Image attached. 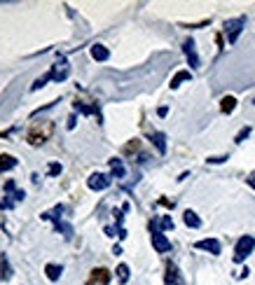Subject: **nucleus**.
<instances>
[{"instance_id":"a211bd4d","label":"nucleus","mask_w":255,"mask_h":285,"mask_svg":"<svg viewBox=\"0 0 255 285\" xmlns=\"http://www.w3.org/2000/svg\"><path fill=\"white\" fill-rule=\"evenodd\" d=\"M110 171H113L115 178H124V164H122V159H110Z\"/></svg>"},{"instance_id":"9b49d317","label":"nucleus","mask_w":255,"mask_h":285,"mask_svg":"<svg viewBox=\"0 0 255 285\" xmlns=\"http://www.w3.org/2000/svg\"><path fill=\"white\" fill-rule=\"evenodd\" d=\"M183 222L188 224L190 229H199V227H202V220H199V215H197L195 211H190V208L183 213Z\"/></svg>"},{"instance_id":"20e7f679","label":"nucleus","mask_w":255,"mask_h":285,"mask_svg":"<svg viewBox=\"0 0 255 285\" xmlns=\"http://www.w3.org/2000/svg\"><path fill=\"white\" fill-rule=\"evenodd\" d=\"M87 187L94 192L108 190V187H110V178H108L106 173H92V176L87 178Z\"/></svg>"},{"instance_id":"aec40b11","label":"nucleus","mask_w":255,"mask_h":285,"mask_svg":"<svg viewBox=\"0 0 255 285\" xmlns=\"http://www.w3.org/2000/svg\"><path fill=\"white\" fill-rule=\"evenodd\" d=\"M115 273H117V280H120L122 285L129 280V266H127V264H120L117 269H115Z\"/></svg>"},{"instance_id":"c85d7f7f","label":"nucleus","mask_w":255,"mask_h":285,"mask_svg":"<svg viewBox=\"0 0 255 285\" xmlns=\"http://www.w3.org/2000/svg\"><path fill=\"white\" fill-rule=\"evenodd\" d=\"M246 183H248V187H250V190H255V173H250V176L246 178Z\"/></svg>"},{"instance_id":"7ed1b4c3","label":"nucleus","mask_w":255,"mask_h":285,"mask_svg":"<svg viewBox=\"0 0 255 285\" xmlns=\"http://www.w3.org/2000/svg\"><path fill=\"white\" fill-rule=\"evenodd\" d=\"M243 26H246V17H236V19H232V21H225V35H227L229 45H234V42L239 40Z\"/></svg>"},{"instance_id":"6e6552de","label":"nucleus","mask_w":255,"mask_h":285,"mask_svg":"<svg viewBox=\"0 0 255 285\" xmlns=\"http://www.w3.org/2000/svg\"><path fill=\"white\" fill-rule=\"evenodd\" d=\"M164 283L166 285H185V280H183V276H181V271H178V266L176 264H166Z\"/></svg>"},{"instance_id":"0eeeda50","label":"nucleus","mask_w":255,"mask_h":285,"mask_svg":"<svg viewBox=\"0 0 255 285\" xmlns=\"http://www.w3.org/2000/svg\"><path fill=\"white\" fill-rule=\"evenodd\" d=\"M195 248L197 250H206V252H211V255H220V250H222L218 238H202V241L195 243Z\"/></svg>"},{"instance_id":"423d86ee","label":"nucleus","mask_w":255,"mask_h":285,"mask_svg":"<svg viewBox=\"0 0 255 285\" xmlns=\"http://www.w3.org/2000/svg\"><path fill=\"white\" fill-rule=\"evenodd\" d=\"M183 52H185V56H188L190 68H199V54H197L195 40H192V38H188V40L183 42Z\"/></svg>"},{"instance_id":"412c9836","label":"nucleus","mask_w":255,"mask_h":285,"mask_svg":"<svg viewBox=\"0 0 255 285\" xmlns=\"http://www.w3.org/2000/svg\"><path fill=\"white\" fill-rule=\"evenodd\" d=\"M138 150H141V140H138V138H134L131 143H127V145H124V150H122V152H124V155H134V152H138Z\"/></svg>"},{"instance_id":"dca6fc26","label":"nucleus","mask_w":255,"mask_h":285,"mask_svg":"<svg viewBox=\"0 0 255 285\" xmlns=\"http://www.w3.org/2000/svg\"><path fill=\"white\" fill-rule=\"evenodd\" d=\"M152 143H154V148H157V152H159V155H166V136H164L161 131L152 133Z\"/></svg>"},{"instance_id":"393cba45","label":"nucleus","mask_w":255,"mask_h":285,"mask_svg":"<svg viewBox=\"0 0 255 285\" xmlns=\"http://www.w3.org/2000/svg\"><path fill=\"white\" fill-rule=\"evenodd\" d=\"M250 136V126H243V129L241 131H239V133H236V136H234V143H243V140H246V138H248Z\"/></svg>"},{"instance_id":"bb28decb","label":"nucleus","mask_w":255,"mask_h":285,"mask_svg":"<svg viewBox=\"0 0 255 285\" xmlns=\"http://www.w3.org/2000/svg\"><path fill=\"white\" fill-rule=\"evenodd\" d=\"M206 162L208 164H222V162H227V157H208Z\"/></svg>"},{"instance_id":"6ab92c4d","label":"nucleus","mask_w":255,"mask_h":285,"mask_svg":"<svg viewBox=\"0 0 255 285\" xmlns=\"http://www.w3.org/2000/svg\"><path fill=\"white\" fill-rule=\"evenodd\" d=\"M61 271H63V269H61L59 264H47V266H45V273H47L49 280H59L61 278Z\"/></svg>"},{"instance_id":"ddd939ff","label":"nucleus","mask_w":255,"mask_h":285,"mask_svg":"<svg viewBox=\"0 0 255 285\" xmlns=\"http://www.w3.org/2000/svg\"><path fill=\"white\" fill-rule=\"evenodd\" d=\"M234 108H236V98H234V96H222V101H220V112H222V115L234 112Z\"/></svg>"},{"instance_id":"a878e982","label":"nucleus","mask_w":255,"mask_h":285,"mask_svg":"<svg viewBox=\"0 0 255 285\" xmlns=\"http://www.w3.org/2000/svg\"><path fill=\"white\" fill-rule=\"evenodd\" d=\"M47 173H49V176H59V173H61V164L52 162V164H49V169H47Z\"/></svg>"},{"instance_id":"7c9ffc66","label":"nucleus","mask_w":255,"mask_h":285,"mask_svg":"<svg viewBox=\"0 0 255 285\" xmlns=\"http://www.w3.org/2000/svg\"><path fill=\"white\" fill-rule=\"evenodd\" d=\"M7 136V133H3V131H0V138H5Z\"/></svg>"},{"instance_id":"4468645a","label":"nucleus","mask_w":255,"mask_h":285,"mask_svg":"<svg viewBox=\"0 0 255 285\" xmlns=\"http://www.w3.org/2000/svg\"><path fill=\"white\" fill-rule=\"evenodd\" d=\"M12 169H17V159L12 155H0V173H7Z\"/></svg>"},{"instance_id":"f3484780","label":"nucleus","mask_w":255,"mask_h":285,"mask_svg":"<svg viewBox=\"0 0 255 285\" xmlns=\"http://www.w3.org/2000/svg\"><path fill=\"white\" fill-rule=\"evenodd\" d=\"M188 80H192L190 70H181V73H176L174 77H171V84H168V87H171V89H178V87H181V82H188Z\"/></svg>"},{"instance_id":"cd10ccee","label":"nucleus","mask_w":255,"mask_h":285,"mask_svg":"<svg viewBox=\"0 0 255 285\" xmlns=\"http://www.w3.org/2000/svg\"><path fill=\"white\" fill-rule=\"evenodd\" d=\"M202 26H208V19L199 21V24H190V26H185V28H202Z\"/></svg>"},{"instance_id":"c756f323","label":"nucleus","mask_w":255,"mask_h":285,"mask_svg":"<svg viewBox=\"0 0 255 285\" xmlns=\"http://www.w3.org/2000/svg\"><path fill=\"white\" fill-rule=\"evenodd\" d=\"M157 112H159V117H166V112H168V108H159V110H157Z\"/></svg>"},{"instance_id":"5701e85b","label":"nucleus","mask_w":255,"mask_h":285,"mask_svg":"<svg viewBox=\"0 0 255 285\" xmlns=\"http://www.w3.org/2000/svg\"><path fill=\"white\" fill-rule=\"evenodd\" d=\"M10 276H12V273H10V266H7V259L3 257V259H0V278H3V280H7V278H10Z\"/></svg>"},{"instance_id":"1a4fd4ad","label":"nucleus","mask_w":255,"mask_h":285,"mask_svg":"<svg viewBox=\"0 0 255 285\" xmlns=\"http://www.w3.org/2000/svg\"><path fill=\"white\" fill-rule=\"evenodd\" d=\"M68 73H70V68H68L66 59H61V61L56 63V66H52V70H49V75H52L54 82H63L68 77Z\"/></svg>"},{"instance_id":"f257e3e1","label":"nucleus","mask_w":255,"mask_h":285,"mask_svg":"<svg viewBox=\"0 0 255 285\" xmlns=\"http://www.w3.org/2000/svg\"><path fill=\"white\" fill-rule=\"evenodd\" d=\"M54 133V122H49V119H40V122H35L33 126H31V131H28V143L33 145V148H38V145H42V143H47L49 136Z\"/></svg>"},{"instance_id":"f03ea898","label":"nucleus","mask_w":255,"mask_h":285,"mask_svg":"<svg viewBox=\"0 0 255 285\" xmlns=\"http://www.w3.org/2000/svg\"><path fill=\"white\" fill-rule=\"evenodd\" d=\"M253 250H255V238L250 236V234H246V236H241L239 241H236V245H234V257H232V259H234L236 264H241L243 259L248 257Z\"/></svg>"},{"instance_id":"4be33fe9","label":"nucleus","mask_w":255,"mask_h":285,"mask_svg":"<svg viewBox=\"0 0 255 285\" xmlns=\"http://www.w3.org/2000/svg\"><path fill=\"white\" fill-rule=\"evenodd\" d=\"M150 227H152V231H159V227L161 229H174V220H171L168 215H164L159 220V227H157V229H154V224H150Z\"/></svg>"},{"instance_id":"f8f14e48","label":"nucleus","mask_w":255,"mask_h":285,"mask_svg":"<svg viewBox=\"0 0 255 285\" xmlns=\"http://www.w3.org/2000/svg\"><path fill=\"white\" fill-rule=\"evenodd\" d=\"M73 105H75L77 112H82V115H96V117H99V122H101V110L96 108V105H84L82 101H75Z\"/></svg>"},{"instance_id":"39448f33","label":"nucleus","mask_w":255,"mask_h":285,"mask_svg":"<svg viewBox=\"0 0 255 285\" xmlns=\"http://www.w3.org/2000/svg\"><path fill=\"white\" fill-rule=\"evenodd\" d=\"M108 283H110V271H108L106 266L92 269V273H89V278H87V285H108Z\"/></svg>"},{"instance_id":"2eb2a0df","label":"nucleus","mask_w":255,"mask_h":285,"mask_svg":"<svg viewBox=\"0 0 255 285\" xmlns=\"http://www.w3.org/2000/svg\"><path fill=\"white\" fill-rule=\"evenodd\" d=\"M92 56H94V61H108V59H110V52H108V47H103V45H94V47H92Z\"/></svg>"},{"instance_id":"9d476101","label":"nucleus","mask_w":255,"mask_h":285,"mask_svg":"<svg viewBox=\"0 0 255 285\" xmlns=\"http://www.w3.org/2000/svg\"><path fill=\"white\" fill-rule=\"evenodd\" d=\"M152 245L157 252H168L171 250V241H168L161 231H152Z\"/></svg>"},{"instance_id":"b1692460","label":"nucleus","mask_w":255,"mask_h":285,"mask_svg":"<svg viewBox=\"0 0 255 285\" xmlns=\"http://www.w3.org/2000/svg\"><path fill=\"white\" fill-rule=\"evenodd\" d=\"M49 80H52V75H42V77H38V80H35L33 82V87H31V89H33V91H35V89H40V87H45V84H47V82Z\"/></svg>"}]
</instances>
